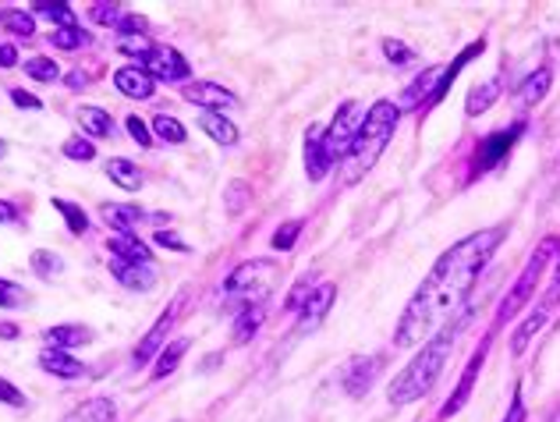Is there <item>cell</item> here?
<instances>
[{"label": "cell", "instance_id": "obj_6", "mask_svg": "<svg viewBox=\"0 0 560 422\" xmlns=\"http://www.w3.org/2000/svg\"><path fill=\"white\" fill-rule=\"evenodd\" d=\"M277 263L270 259H248L231 270V278L220 288V302L231 305V309H248V305H267V295L277 281Z\"/></svg>", "mask_w": 560, "mask_h": 422}, {"label": "cell", "instance_id": "obj_39", "mask_svg": "<svg viewBox=\"0 0 560 422\" xmlns=\"http://www.w3.org/2000/svg\"><path fill=\"white\" fill-rule=\"evenodd\" d=\"M299 231H302V221L280 224V227H277V235H273V249H280V253L294 249V242H299Z\"/></svg>", "mask_w": 560, "mask_h": 422}, {"label": "cell", "instance_id": "obj_11", "mask_svg": "<svg viewBox=\"0 0 560 422\" xmlns=\"http://www.w3.org/2000/svg\"><path fill=\"white\" fill-rule=\"evenodd\" d=\"M522 132H525V125L518 121V125H511V128H500V132H493V136H486L476 145L479 153H476V160H471V178H476V174L493 171L500 160H504L514 150V142L522 139Z\"/></svg>", "mask_w": 560, "mask_h": 422}, {"label": "cell", "instance_id": "obj_28", "mask_svg": "<svg viewBox=\"0 0 560 422\" xmlns=\"http://www.w3.org/2000/svg\"><path fill=\"white\" fill-rule=\"evenodd\" d=\"M185 352H188V338L171 341L164 352L156 355V362H153V380H164V376H171L174 370H178V362L185 359Z\"/></svg>", "mask_w": 560, "mask_h": 422}, {"label": "cell", "instance_id": "obj_1", "mask_svg": "<svg viewBox=\"0 0 560 422\" xmlns=\"http://www.w3.org/2000/svg\"><path fill=\"white\" fill-rule=\"evenodd\" d=\"M504 238H508V227L493 224V227L476 231V235H465L462 242H454L433 263V270L422 278L416 295L408 298L405 313L394 327V348H422L440 327L458 319L471 288L479 284L482 270L490 267V259L497 256L500 245H504Z\"/></svg>", "mask_w": 560, "mask_h": 422}, {"label": "cell", "instance_id": "obj_8", "mask_svg": "<svg viewBox=\"0 0 560 422\" xmlns=\"http://www.w3.org/2000/svg\"><path fill=\"white\" fill-rule=\"evenodd\" d=\"M362 121H365V107L359 104V99H348V104L337 107L334 121L323 128V132H316V145H319V153L330 167L341 164L351 145H355L359 132H362Z\"/></svg>", "mask_w": 560, "mask_h": 422}, {"label": "cell", "instance_id": "obj_44", "mask_svg": "<svg viewBox=\"0 0 560 422\" xmlns=\"http://www.w3.org/2000/svg\"><path fill=\"white\" fill-rule=\"evenodd\" d=\"M153 242L160 245V249H174V253H188V242H182L174 231H156Z\"/></svg>", "mask_w": 560, "mask_h": 422}, {"label": "cell", "instance_id": "obj_36", "mask_svg": "<svg viewBox=\"0 0 560 422\" xmlns=\"http://www.w3.org/2000/svg\"><path fill=\"white\" fill-rule=\"evenodd\" d=\"M33 11L43 14V19H50L54 28L75 25V11H71V4H65V0H57V4H33Z\"/></svg>", "mask_w": 560, "mask_h": 422}, {"label": "cell", "instance_id": "obj_16", "mask_svg": "<svg viewBox=\"0 0 560 422\" xmlns=\"http://www.w3.org/2000/svg\"><path fill=\"white\" fill-rule=\"evenodd\" d=\"M114 85L117 93L128 96V99H150L156 93V79L150 75V71H142L139 65H125L114 71Z\"/></svg>", "mask_w": 560, "mask_h": 422}, {"label": "cell", "instance_id": "obj_20", "mask_svg": "<svg viewBox=\"0 0 560 422\" xmlns=\"http://www.w3.org/2000/svg\"><path fill=\"white\" fill-rule=\"evenodd\" d=\"M550 85H553V68H539V71H533L518 90H514V104L518 107H536L542 96L550 93Z\"/></svg>", "mask_w": 560, "mask_h": 422}, {"label": "cell", "instance_id": "obj_15", "mask_svg": "<svg viewBox=\"0 0 560 422\" xmlns=\"http://www.w3.org/2000/svg\"><path fill=\"white\" fill-rule=\"evenodd\" d=\"M185 99H188V104L202 107V110H213V114H224L231 107H238V96H234L231 90H224V85H217V82L185 85Z\"/></svg>", "mask_w": 560, "mask_h": 422}, {"label": "cell", "instance_id": "obj_30", "mask_svg": "<svg viewBox=\"0 0 560 422\" xmlns=\"http://www.w3.org/2000/svg\"><path fill=\"white\" fill-rule=\"evenodd\" d=\"M150 132H153L156 139H164V142H174V145H182V142L188 139L185 125H182L178 118H171V114H156V118L150 121Z\"/></svg>", "mask_w": 560, "mask_h": 422}, {"label": "cell", "instance_id": "obj_38", "mask_svg": "<svg viewBox=\"0 0 560 422\" xmlns=\"http://www.w3.org/2000/svg\"><path fill=\"white\" fill-rule=\"evenodd\" d=\"M125 125H128V136L139 142V150H150V145H153V132H150V125H145V121L139 118V114H128Z\"/></svg>", "mask_w": 560, "mask_h": 422}, {"label": "cell", "instance_id": "obj_4", "mask_svg": "<svg viewBox=\"0 0 560 422\" xmlns=\"http://www.w3.org/2000/svg\"><path fill=\"white\" fill-rule=\"evenodd\" d=\"M557 249H560V235H550V238H542V242L536 245L533 256H528L525 270H522L518 278H514V284L508 288L504 302L497 305L493 327H508L511 319H518V316L525 313V305L539 295L542 281H547V273H550L553 259H557Z\"/></svg>", "mask_w": 560, "mask_h": 422}, {"label": "cell", "instance_id": "obj_3", "mask_svg": "<svg viewBox=\"0 0 560 422\" xmlns=\"http://www.w3.org/2000/svg\"><path fill=\"white\" fill-rule=\"evenodd\" d=\"M397 125H401V110H397L394 99H376V104L365 110V121H362V132H359L355 145H351L348 156L337 164V167H341L345 185L362 181L365 174L376 167V160L390 145Z\"/></svg>", "mask_w": 560, "mask_h": 422}, {"label": "cell", "instance_id": "obj_26", "mask_svg": "<svg viewBox=\"0 0 560 422\" xmlns=\"http://www.w3.org/2000/svg\"><path fill=\"white\" fill-rule=\"evenodd\" d=\"M114 401L110 398H93L85 401L82 409H75L71 415H65L61 422H114Z\"/></svg>", "mask_w": 560, "mask_h": 422}, {"label": "cell", "instance_id": "obj_34", "mask_svg": "<svg viewBox=\"0 0 560 422\" xmlns=\"http://www.w3.org/2000/svg\"><path fill=\"white\" fill-rule=\"evenodd\" d=\"M4 14V28H11L19 39H28V36H36V22H33V14L28 11H19V8H8V11H0Z\"/></svg>", "mask_w": 560, "mask_h": 422}, {"label": "cell", "instance_id": "obj_47", "mask_svg": "<svg viewBox=\"0 0 560 422\" xmlns=\"http://www.w3.org/2000/svg\"><path fill=\"white\" fill-rule=\"evenodd\" d=\"M525 405H522V395H514V401H511V409H508V415H504V422H525Z\"/></svg>", "mask_w": 560, "mask_h": 422}, {"label": "cell", "instance_id": "obj_27", "mask_svg": "<svg viewBox=\"0 0 560 422\" xmlns=\"http://www.w3.org/2000/svg\"><path fill=\"white\" fill-rule=\"evenodd\" d=\"M262 316H267V305H248V309H242L238 319H234V344L253 341V333H259L262 327Z\"/></svg>", "mask_w": 560, "mask_h": 422}, {"label": "cell", "instance_id": "obj_2", "mask_svg": "<svg viewBox=\"0 0 560 422\" xmlns=\"http://www.w3.org/2000/svg\"><path fill=\"white\" fill-rule=\"evenodd\" d=\"M465 327H468V313L451 319L447 327H440L433 338L422 348H416V355L394 373V380L387 387V401L394 405V409H405V405H416L430 395L440 376H444V366H447V359H451L454 344H458Z\"/></svg>", "mask_w": 560, "mask_h": 422}, {"label": "cell", "instance_id": "obj_32", "mask_svg": "<svg viewBox=\"0 0 560 422\" xmlns=\"http://www.w3.org/2000/svg\"><path fill=\"white\" fill-rule=\"evenodd\" d=\"M54 210L65 216L68 221V231L71 235H85L90 231V216H85L82 207H75V202H68V199H54Z\"/></svg>", "mask_w": 560, "mask_h": 422}, {"label": "cell", "instance_id": "obj_51", "mask_svg": "<svg viewBox=\"0 0 560 422\" xmlns=\"http://www.w3.org/2000/svg\"><path fill=\"white\" fill-rule=\"evenodd\" d=\"M14 333H19V327H14V324H4V327H0V338H14Z\"/></svg>", "mask_w": 560, "mask_h": 422}, {"label": "cell", "instance_id": "obj_25", "mask_svg": "<svg viewBox=\"0 0 560 422\" xmlns=\"http://www.w3.org/2000/svg\"><path fill=\"white\" fill-rule=\"evenodd\" d=\"M142 216L145 213L139 207H125V202H107V207H103V221H107L117 235H131V224H139Z\"/></svg>", "mask_w": 560, "mask_h": 422}, {"label": "cell", "instance_id": "obj_22", "mask_svg": "<svg viewBox=\"0 0 560 422\" xmlns=\"http://www.w3.org/2000/svg\"><path fill=\"white\" fill-rule=\"evenodd\" d=\"M199 128H202V132L210 136L217 145H234V142H238V128H234V121H228L224 114L202 110V114H199Z\"/></svg>", "mask_w": 560, "mask_h": 422}, {"label": "cell", "instance_id": "obj_29", "mask_svg": "<svg viewBox=\"0 0 560 422\" xmlns=\"http://www.w3.org/2000/svg\"><path fill=\"white\" fill-rule=\"evenodd\" d=\"M79 125H82V132L85 136H110L114 132V121H110V114L103 110V107H79Z\"/></svg>", "mask_w": 560, "mask_h": 422}, {"label": "cell", "instance_id": "obj_14", "mask_svg": "<svg viewBox=\"0 0 560 422\" xmlns=\"http://www.w3.org/2000/svg\"><path fill=\"white\" fill-rule=\"evenodd\" d=\"M486 355H490V338H486L479 352L468 359V366H465V373H462L458 387H454V395L447 398L444 409H440V419H451V415H458V412L465 409V401L471 398V387H476V380H479V370H482Z\"/></svg>", "mask_w": 560, "mask_h": 422}, {"label": "cell", "instance_id": "obj_42", "mask_svg": "<svg viewBox=\"0 0 560 422\" xmlns=\"http://www.w3.org/2000/svg\"><path fill=\"white\" fill-rule=\"evenodd\" d=\"M383 54H387V61H394L397 68H405V65L416 61V54H411L401 39H387V43H383Z\"/></svg>", "mask_w": 560, "mask_h": 422}, {"label": "cell", "instance_id": "obj_48", "mask_svg": "<svg viewBox=\"0 0 560 422\" xmlns=\"http://www.w3.org/2000/svg\"><path fill=\"white\" fill-rule=\"evenodd\" d=\"M19 65V50L14 47H0V68H14Z\"/></svg>", "mask_w": 560, "mask_h": 422}, {"label": "cell", "instance_id": "obj_13", "mask_svg": "<svg viewBox=\"0 0 560 422\" xmlns=\"http://www.w3.org/2000/svg\"><path fill=\"white\" fill-rule=\"evenodd\" d=\"M139 68L150 71L153 79H164V82H182V79H188V71H191L188 61L174 47H153L150 54L142 57Z\"/></svg>", "mask_w": 560, "mask_h": 422}, {"label": "cell", "instance_id": "obj_12", "mask_svg": "<svg viewBox=\"0 0 560 422\" xmlns=\"http://www.w3.org/2000/svg\"><path fill=\"white\" fill-rule=\"evenodd\" d=\"M334 298H337V288L334 284H319V288H313L308 295L302 298V305H299V333H313L323 319H327V313L334 309Z\"/></svg>", "mask_w": 560, "mask_h": 422}, {"label": "cell", "instance_id": "obj_18", "mask_svg": "<svg viewBox=\"0 0 560 422\" xmlns=\"http://www.w3.org/2000/svg\"><path fill=\"white\" fill-rule=\"evenodd\" d=\"M39 370L61 376V380H82V376L90 373V366H85L82 359H75L71 352H57V348H47V352L39 355Z\"/></svg>", "mask_w": 560, "mask_h": 422}, {"label": "cell", "instance_id": "obj_35", "mask_svg": "<svg viewBox=\"0 0 560 422\" xmlns=\"http://www.w3.org/2000/svg\"><path fill=\"white\" fill-rule=\"evenodd\" d=\"M22 68H25V75L36 79V82H57V79H61V68H57V61H50V57H28Z\"/></svg>", "mask_w": 560, "mask_h": 422}, {"label": "cell", "instance_id": "obj_41", "mask_svg": "<svg viewBox=\"0 0 560 422\" xmlns=\"http://www.w3.org/2000/svg\"><path fill=\"white\" fill-rule=\"evenodd\" d=\"M19 305H25V291L14 281L0 278V309H19Z\"/></svg>", "mask_w": 560, "mask_h": 422}, {"label": "cell", "instance_id": "obj_23", "mask_svg": "<svg viewBox=\"0 0 560 422\" xmlns=\"http://www.w3.org/2000/svg\"><path fill=\"white\" fill-rule=\"evenodd\" d=\"M500 75L497 79H490V82H482V85H476V90L468 93V99H465V114L468 118H476V114H486L490 110L497 99H500Z\"/></svg>", "mask_w": 560, "mask_h": 422}, {"label": "cell", "instance_id": "obj_46", "mask_svg": "<svg viewBox=\"0 0 560 422\" xmlns=\"http://www.w3.org/2000/svg\"><path fill=\"white\" fill-rule=\"evenodd\" d=\"M11 99L19 107H25V110H39V99L33 93H25V90H11Z\"/></svg>", "mask_w": 560, "mask_h": 422}, {"label": "cell", "instance_id": "obj_40", "mask_svg": "<svg viewBox=\"0 0 560 422\" xmlns=\"http://www.w3.org/2000/svg\"><path fill=\"white\" fill-rule=\"evenodd\" d=\"M65 156H68V160H85V164H90V160L96 156V150H93V142H90V139L71 136V139L65 142Z\"/></svg>", "mask_w": 560, "mask_h": 422}, {"label": "cell", "instance_id": "obj_17", "mask_svg": "<svg viewBox=\"0 0 560 422\" xmlns=\"http://www.w3.org/2000/svg\"><path fill=\"white\" fill-rule=\"evenodd\" d=\"M110 273L121 281L128 291H150L156 284V270L153 263H131V259H117L110 256Z\"/></svg>", "mask_w": 560, "mask_h": 422}, {"label": "cell", "instance_id": "obj_31", "mask_svg": "<svg viewBox=\"0 0 560 422\" xmlns=\"http://www.w3.org/2000/svg\"><path fill=\"white\" fill-rule=\"evenodd\" d=\"M33 273H36V278H43V281L61 278V273H65L61 256L50 253V249H36V253H33Z\"/></svg>", "mask_w": 560, "mask_h": 422}, {"label": "cell", "instance_id": "obj_21", "mask_svg": "<svg viewBox=\"0 0 560 422\" xmlns=\"http://www.w3.org/2000/svg\"><path fill=\"white\" fill-rule=\"evenodd\" d=\"M107 249H110V256H117V259H131V263H153L150 245H145L142 238H136V235H114V238L107 242Z\"/></svg>", "mask_w": 560, "mask_h": 422}, {"label": "cell", "instance_id": "obj_52", "mask_svg": "<svg viewBox=\"0 0 560 422\" xmlns=\"http://www.w3.org/2000/svg\"><path fill=\"white\" fill-rule=\"evenodd\" d=\"M8 153V145H4V139H0V156H4Z\"/></svg>", "mask_w": 560, "mask_h": 422}, {"label": "cell", "instance_id": "obj_24", "mask_svg": "<svg viewBox=\"0 0 560 422\" xmlns=\"http://www.w3.org/2000/svg\"><path fill=\"white\" fill-rule=\"evenodd\" d=\"M107 178L117 188H125V192H139V188H142V171L131 164V160H125V156L110 160V164H107Z\"/></svg>", "mask_w": 560, "mask_h": 422}, {"label": "cell", "instance_id": "obj_45", "mask_svg": "<svg viewBox=\"0 0 560 422\" xmlns=\"http://www.w3.org/2000/svg\"><path fill=\"white\" fill-rule=\"evenodd\" d=\"M117 33L128 36V39L136 33H145V19H142V14H125V19L117 22Z\"/></svg>", "mask_w": 560, "mask_h": 422}, {"label": "cell", "instance_id": "obj_5", "mask_svg": "<svg viewBox=\"0 0 560 422\" xmlns=\"http://www.w3.org/2000/svg\"><path fill=\"white\" fill-rule=\"evenodd\" d=\"M486 50V39H476V43H468V47L454 57L451 65H436V68H425L422 75L408 85V90L401 93V99H397V110H419V107H433L444 99V93L451 90V82L462 75V68L471 61V57H479Z\"/></svg>", "mask_w": 560, "mask_h": 422}, {"label": "cell", "instance_id": "obj_37", "mask_svg": "<svg viewBox=\"0 0 560 422\" xmlns=\"http://www.w3.org/2000/svg\"><path fill=\"white\" fill-rule=\"evenodd\" d=\"M90 19L96 25H117V22L125 19V14H121V4H107V0H100V4L90 8Z\"/></svg>", "mask_w": 560, "mask_h": 422}, {"label": "cell", "instance_id": "obj_49", "mask_svg": "<svg viewBox=\"0 0 560 422\" xmlns=\"http://www.w3.org/2000/svg\"><path fill=\"white\" fill-rule=\"evenodd\" d=\"M11 221H19V210H14L11 202L0 199V224H11Z\"/></svg>", "mask_w": 560, "mask_h": 422}, {"label": "cell", "instance_id": "obj_19", "mask_svg": "<svg viewBox=\"0 0 560 422\" xmlns=\"http://www.w3.org/2000/svg\"><path fill=\"white\" fill-rule=\"evenodd\" d=\"M43 341H47L50 348H57V352H71V348L90 344L93 341V330L82 327V324H61V327L43 330Z\"/></svg>", "mask_w": 560, "mask_h": 422}, {"label": "cell", "instance_id": "obj_43", "mask_svg": "<svg viewBox=\"0 0 560 422\" xmlns=\"http://www.w3.org/2000/svg\"><path fill=\"white\" fill-rule=\"evenodd\" d=\"M0 401L11 405V409H22V405H25V395H22V390L14 387V384H8L4 376H0Z\"/></svg>", "mask_w": 560, "mask_h": 422}, {"label": "cell", "instance_id": "obj_7", "mask_svg": "<svg viewBox=\"0 0 560 422\" xmlns=\"http://www.w3.org/2000/svg\"><path fill=\"white\" fill-rule=\"evenodd\" d=\"M557 313H560V249H557V259H553V267H550L547 284L539 288L536 305L528 309V316L511 333V355L522 359L528 352V344H533L539 333L547 330V324H550Z\"/></svg>", "mask_w": 560, "mask_h": 422}, {"label": "cell", "instance_id": "obj_10", "mask_svg": "<svg viewBox=\"0 0 560 422\" xmlns=\"http://www.w3.org/2000/svg\"><path fill=\"white\" fill-rule=\"evenodd\" d=\"M383 366H387V355H355L351 362H345L341 373H337V384L345 387L348 398H362L365 390L376 384Z\"/></svg>", "mask_w": 560, "mask_h": 422}, {"label": "cell", "instance_id": "obj_50", "mask_svg": "<svg viewBox=\"0 0 560 422\" xmlns=\"http://www.w3.org/2000/svg\"><path fill=\"white\" fill-rule=\"evenodd\" d=\"M68 85H71V90H85V85H90V75H85V71H71Z\"/></svg>", "mask_w": 560, "mask_h": 422}, {"label": "cell", "instance_id": "obj_53", "mask_svg": "<svg viewBox=\"0 0 560 422\" xmlns=\"http://www.w3.org/2000/svg\"><path fill=\"white\" fill-rule=\"evenodd\" d=\"M0 25H4V14H0Z\"/></svg>", "mask_w": 560, "mask_h": 422}, {"label": "cell", "instance_id": "obj_9", "mask_svg": "<svg viewBox=\"0 0 560 422\" xmlns=\"http://www.w3.org/2000/svg\"><path fill=\"white\" fill-rule=\"evenodd\" d=\"M185 298L188 295H178L164 313L156 316V324H153V330L145 333V338L139 341V348H136V355H131V366L136 370H142V366H150L153 362V355H160L167 348V333L174 330V324H178V316H182V309H185Z\"/></svg>", "mask_w": 560, "mask_h": 422}, {"label": "cell", "instance_id": "obj_33", "mask_svg": "<svg viewBox=\"0 0 560 422\" xmlns=\"http://www.w3.org/2000/svg\"><path fill=\"white\" fill-rule=\"evenodd\" d=\"M50 43H54L57 50H79V47H85V43H90V33H85V28H79V25H65V28H54Z\"/></svg>", "mask_w": 560, "mask_h": 422}]
</instances>
